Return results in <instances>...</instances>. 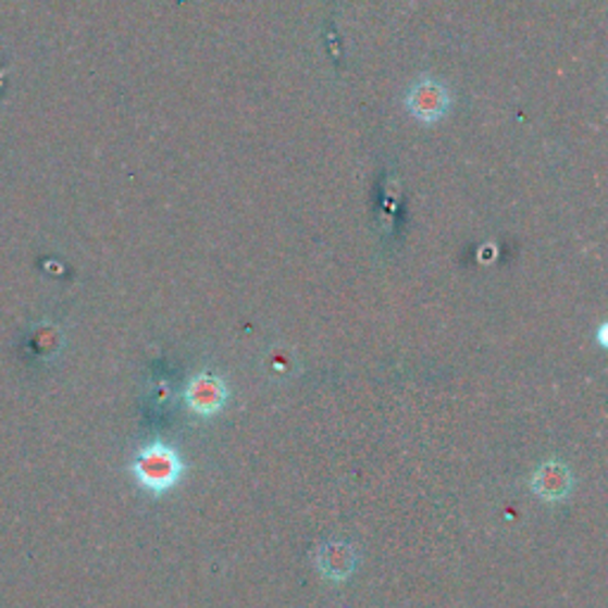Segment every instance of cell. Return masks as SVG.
Instances as JSON below:
<instances>
[{"label": "cell", "instance_id": "cell-2", "mask_svg": "<svg viewBox=\"0 0 608 608\" xmlns=\"http://www.w3.org/2000/svg\"><path fill=\"white\" fill-rule=\"evenodd\" d=\"M228 399V387L224 381L214 376V373H198L196 379L188 383L186 402L193 413L198 417H214L224 409Z\"/></svg>", "mask_w": 608, "mask_h": 608}, {"label": "cell", "instance_id": "cell-1", "mask_svg": "<svg viewBox=\"0 0 608 608\" xmlns=\"http://www.w3.org/2000/svg\"><path fill=\"white\" fill-rule=\"evenodd\" d=\"M134 475L140 487H146L148 493L162 495L181 481V475H184V461H181L174 447L164 443H152L136 455Z\"/></svg>", "mask_w": 608, "mask_h": 608}, {"label": "cell", "instance_id": "cell-4", "mask_svg": "<svg viewBox=\"0 0 608 608\" xmlns=\"http://www.w3.org/2000/svg\"><path fill=\"white\" fill-rule=\"evenodd\" d=\"M355 551L345 542H331L319 551V568L321 573L331 578L333 582H343L355 571Z\"/></svg>", "mask_w": 608, "mask_h": 608}, {"label": "cell", "instance_id": "cell-3", "mask_svg": "<svg viewBox=\"0 0 608 608\" xmlns=\"http://www.w3.org/2000/svg\"><path fill=\"white\" fill-rule=\"evenodd\" d=\"M533 489L547 501H561L573 489V475L561 461L542 463L533 475Z\"/></svg>", "mask_w": 608, "mask_h": 608}]
</instances>
